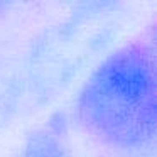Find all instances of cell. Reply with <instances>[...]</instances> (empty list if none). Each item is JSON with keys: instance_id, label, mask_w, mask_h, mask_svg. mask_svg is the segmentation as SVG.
I'll list each match as a JSON object with an SVG mask.
<instances>
[{"instance_id": "cell-1", "label": "cell", "mask_w": 157, "mask_h": 157, "mask_svg": "<svg viewBox=\"0 0 157 157\" xmlns=\"http://www.w3.org/2000/svg\"><path fill=\"white\" fill-rule=\"evenodd\" d=\"M120 2H83L39 32L0 73V130L58 96L112 42L122 25Z\"/></svg>"}, {"instance_id": "cell-2", "label": "cell", "mask_w": 157, "mask_h": 157, "mask_svg": "<svg viewBox=\"0 0 157 157\" xmlns=\"http://www.w3.org/2000/svg\"><path fill=\"white\" fill-rule=\"evenodd\" d=\"M81 128L113 150H150L157 130L154 46L133 41L113 49L90 71L76 96Z\"/></svg>"}, {"instance_id": "cell-3", "label": "cell", "mask_w": 157, "mask_h": 157, "mask_svg": "<svg viewBox=\"0 0 157 157\" xmlns=\"http://www.w3.org/2000/svg\"><path fill=\"white\" fill-rule=\"evenodd\" d=\"M14 157H73L61 118H51L25 137Z\"/></svg>"}]
</instances>
